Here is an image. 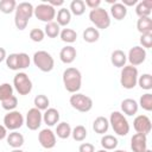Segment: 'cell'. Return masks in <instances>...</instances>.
<instances>
[{
    "instance_id": "39",
    "label": "cell",
    "mask_w": 152,
    "mask_h": 152,
    "mask_svg": "<svg viewBox=\"0 0 152 152\" xmlns=\"http://www.w3.org/2000/svg\"><path fill=\"white\" fill-rule=\"evenodd\" d=\"M5 61H6V65L10 70H13V71L19 70V68H18V53H10Z\"/></svg>"
},
{
    "instance_id": "24",
    "label": "cell",
    "mask_w": 152,
    "mask_h": 152,
    "mask_svg": "<svg viewBox=\"0 0 152 152\" xmlns=\"http://www.w3.org/2000/svg\"><path fill=\"white\" fill-rule=\"evenodd\" d=\"M137 30L140 32V34L151 33L152 32V19L150 17L139 18L137 21Z\"/></svg>"
},
{
    "instance_id": "25",
    "label": "cell",
    "mask_w": 152,
    "mask_h": 152,
    "mask_svg": "<svg viewBox=\"0 0 152 152\" xmlns=\"http://www.w3.org/2000/svg\"><path fill=\"white\" fill-rule=\"evenodd\" d=\"M71 21V13L68 8L62 7L61 10H58L57 12V24L59 26H68Z\"/></svg>"
},
{
    "instance_id": "12",
    "label": "cell",
    "mask_w": 152,
    "mask_h": 152,
    "mask_svg": "<svg viewBox=\"0 0 152 152\" xmlns=\"http://www.w3.org/2000/svg\"><path fill=\"white\" fill-rule=\"evenodd\" d=\"M146 55H147L146 50L144 48H141L140 45H137V46H133L129 49L128 55H127V61L129 62V65L137 66L145 62Z\"/></svg>"
},
{
    "instance_id": "52",
    "label": "cell",
    "mask_w": 152,
    "mask_h": 152,
    "mask_svg": "<svg viewBox=\"0 0 152 152\" xmlns=\"http://www.w3.org/2000/svg\"><path fill=\"white\" fill-rule=\"evenodd\" d=\"M144 152H152V150H150V148H146Z\"/></svg>"
},
{
    "instance_id": "14",
    "label": "cell",
    "mask_w": 152,
    "mask_h": 152,
    "mask_svg": "<svg viewBox=\"0 0 152 152\" xmlns=\"http://www.w3.org/2000/svg\"><path fill=\"white\" fill-rule=\"evenodd\" d=\"M133 127L137 133L147 135L152 129V124L147 115H137L133 120Z\"/></svg>"
},
{
    "instance_id": "30",
    "label": "cell",
    "mask_w": 152,
    "mask_h": 152,
    "mask_svg": "<svg viewBox=\"0 0 152 152\" xmlns=\"http://www.w3.org/2000/svg\"><path fill=\"white\" fill-rule=\"evenodd\" d=\"M59 37H61L62 42L68 43V44H72L77 39V33L72 28H63V30H61Z\"/></svg>"
},
{
    "instance_id": "27",
    "label": "cell",
    "mask_w": 152,
    "mask_h": 152,
    "mask_svg": "<svg viewBox=\"0 0 152 152\" xmlns=\"http://www.w3.org/2000/svg\"><path fill=\"white\" fill-rule=\"evenodd\" d=\"M99 38H100V31L93 26H89L83 31V39L87 43H95L99 40Z\"/></svg>"
},
{
    "instance_id": "46",
    "label": "cell",
    "mask_w": 152,
    "mask_h": 152,
    "mask_svg": "<svg viewBox=\"0 0 152 152\" xmlns=\"http://www.w3.org/2000/svg\"><path fill=\"white\" fill-rule=\"evenodd\" d=\"M48 4L55 8L56 6H62L64 4V1L63 0H50V1H48Z\"/></svg>"
},
{
    "instance_id": "18",
    "label": "cell",
    "mask_w": 152,
    "mask_h": 152,
    "mask_svg": "<svg viewBox=\"0 0 152 152\" xmlns=\"http://www.w3.org/2000/svg\"><path fill=\"white\" fill-rule=\"evenodd\" d=\"M152 12V0H142L138 1L135 5V13L139 18L150 17Z\"/></svg>"
},
{
    "instance_id": "33",
    "label": "cell",
    "mask_w": 152,
    "mask_h": 152,
    "mask_svg": "<svg viewBox=\"0 0 152 152\" xmlns=\"http://www.w3.org/2000/svg\"><path fill=\"white\" fill-rule=\"evenodd\" d=\"M87 129L83 125H77L71 129V137L75 141H83L87 138Z\"/></svg>"
},
{
    "instance_id": "3",
    "label": "cell",
    "mask_w": 152,
    "mask_h": 152,
    "mask_svg": "<svg viewBox=\"0 0 152 152\" xmlns=\"http://www.w3.org/2000/svg\"><path fill=\"white\" fill-rule=\"evenodd\" d=\"M109 125L112 126L114 133H116L120 137H125L129 133V124L126 119V116L121 112H112L109 116Z\"/></svg>"
},
{
    "instance_id": "48",
    "label": "cell",
    "mask_w": 152,
    "mask_h": 152,
    "mask_svg": "<svg viewBox=\"0 0 152 152\" xmlns=\"http://www.w3.org/2000/svg\"><path fill=\"white\" fill-rule=\"evenodd\" d=\"M6 57H7V55H6V50H5L4 48H0V63L4 62V61L6 59Z\"/></svg>"
},
{
    "instance_id": "32",
    "label": "cell",
    "mask_w": 152,
    "mask_h": 152,
    "mask_svg": "<svg viewBox=\"0 0 152 152\" xmlns=\"http://www.w3.org/2000/svg\"><path fill=\"white\" fill-rule=\"evenodd\" d=\"M33 104H34V108L39 109L40 112L42 110H46L49 108V104H50V100L46 95L44 94H39L34 97L33 100Z\"/></svg>"
},
{
    "instance_id": "8",
    "label": "cell",
    "mask_w": 152,
    "mask_h": 152,
    "mask_svg": "<svg viewBox=\"0 0 152 152\" xmlns=\"http://www.w3.org/2000/svg\"><path fill=\"white\" fill-rule=\"evenodd\" d=\"M13 87L19 95H28L32 90V81L26 72H18L13 77Z\"/></svg>"
},
{
    "instance_id": "36",
    "label": "cell",
    "mask_w": 152,
    "mask_h": 152,
    "mask_svg": "<svg viewBox=\"0 0 152 152\" xmlns=\"http://www.w3.org/2000/svg\"><path fill=\"white\" fill-rule=\"evenodd\" d=\"M142 109H145L146 112H151L152 110V94L151 93H146L142 96H140L139 103H138Z\"/></svg>"
},
{
    "instance_id": "11",
    "label": "cell",
    "mask_w": 152,
    "mask_h": 152,
    "mask_svg": "<svg viewBox=\"0 0 152 152\" xmlns=\"http://www.w3.org/2000/svg\"><path fill=\"white\" fill-rule=\"evenodd\" d=\"M43 122V114L39 109L37 108H31L28 109L25 119V125L30 131H37Z\"/></svg>"
},
{
    "instance_id": "22",
    "label": "cell",
    "mask_w": 152,
    "mask_h": 152,
    "mask_svg": "<svg viewBox=\"0 0 152 152\" xmlns=\"http://www.w3.org/2000/svg\"><path fill=\"white\" fill-rule=\"evenodd\" d=\"M109 128V121L104 116H97L93 122V129L97 134H104L107 133Z\"/></svg>"
},
{
    "instance_id": "15",
    "label": "cell",
    "mask_w": 152,
    "mask_h": 152,
    "mask_svg": "<svg viewBox=\"0 0 152 152\" xmlns=\"http://www.w3.org/2000/svg\"><path fill=\"white\" fill-rule=\"evenodd\" d=\"M131 148L133 152H144L147 148V135L135 133L131 138Z\"/></svg>"
},
{
    "instance_id": "26",
    "label": "cell",
    "mask_w": 152,
    "mask_h": 152,
    "mask_svg": "<svg viewBox=\"0 0 152 152\" xmlns=\"http://www.w3.org/2000/svg\"><path fill=\"white\" fill-rule=\"evenodd\" d=\"M118 144H119L118 139L112 134H104L101 138V146L103 147V150H107V151L115 150Z\"/></svg>"
},
{
    "instance_id": "19",
    "label": "cell",
    "mask_w": 152,
    "mask_h": 152,
    "mask_svg": "<svg viewBox=\"0 0 152 152\" xmlns=\"http://www.w3.org/2000/svg\"><path fill=\"white\" fill-rule=\"evenodd\" d=\"M6 141L8 144V146H11L12 148H20L24 145V135L17 131H12L11 133L7 134L6 137Z\"/></svg>"
},
{
    "instance_id": "51",
    "label": "cell",
    "mask_w": 152,
    "mask_h": 152,
    "mask_svg": "<svg viewBox=\"0 0 152 152\" xmlns=\"http://www.w3.org/2000/svg\"><path fill=\"white\" fill-rule=\"evenodd\" d=\"M96 152H108V151H107V150H103V148H102V150H99V151H96Z\"/></svg>"
},
{
    "instance_id": "4",
    "label": "cell",
    "mask_w": 152,
    "mask_h": 152,
    "mask_svg": "<svg viewBox=\"0 0 152 152\" xmlns=\"http://www.w3.org/2000/svg\"><path fill=\"white\" fill-rule=\"evenodd\" d=\"M32 61H33V64L43 72H50L55 66L53 57L51 56V53H49L48 51H44V50L36 51L33 53Z\"/></svg>"
},
{
    "instance_id": "1",
    "label": "cell",
    "mask_w": 152,
    "mask_h": 152,
    "mask_svg": "<svg viewBox=\"0 0 152 152\" xmlns=\"http://www.w3.org/2000/svg\"><path fill=\"white\" fill-rule=\"evenodd\" d=\"M62 78H63V84L66 91L71 94L78 93L82 86V74L77 68H74V66L66 68L63 71Z\"/></svg>"
},
{
    "instance_id": "44",
    "label": "cell",
    "mask_w": 152,
    "mask_h": 152,
    "mask_svg": "<svg viewBox=\"0 0 152 152\" xmlns=\"http://www.w3.org/2000/svg\"><path fill=\"white\" fill-rule=\"evenodd\" d=\"M84 5L87 7H89L90 10H95V8H99L100 7L101 0H86L84 1Z\"/></svg>"
},
{
    "instance_id": "2",
    "label": "cell",
    "mask_w": 152,
    "mask_h": 152,
    "mask_svg": "<svg viewBox=\"0 0 152 152\" xmlns=\"http://www.w3.org/2000/svg\"><path fill=\"white\" fill-rule=\"evenodd\" d=\"M34 7L32 6L31 2H20L17 5L15 8V14H14V25L19 31H23L27 27L28 20L33 15Z\"/></svg>"
},
{
    "instance_id": "50",
    "label": "cell",
    "mask_w": 152,
    "mask_h": 152,
    "mask_svg": "<svg viewBox=\"0 0 152 152\" xmlns=\"http://www.w3.org/2000/svg\"><path fill=\"white\" fill-rule=\"evenodd\" d=\"M114 152H127V151H124V150H114Z\"/></svg>"
},
{
    "instance_id": "16",
    "label": "cell",
    "mask_w": 152,
    "mask_h": 152,
    "mask_svg": "<svg viewBox=\"0 0 152 152\" xmlns=\"http://www.w3.org/2000/svg\"><path fill=\"white\" fill-rule=\"evenodd\" d=\"M77 56V51L72 45H66L59 51V59L64 64H71Z\"/></svg>"
},
{
    "instance_id": "5",
    "label": "cell",
    "mask_w": 152,
    "mask_h": 152,
    "mask_svg": "<svg viewBox=\"0 0 152 152\" xmlns=\"http://www.w3.org/2000/svg\"><path fill=\"white\" fill-rule=\"evenodd\" d=\"M139 72L138 69L133 65H125L121 68L120 72V84L125 89H133L138 83Z\"/></svg>"
},
{
    "instance_id": "47",
    "label": "cell",
    "mask_w": 152,
    "mask_h": 152,
    "mask_svg": "<svg viewBox=\"0 0 152 152\" xmlns=\"http://www.w3.org/2000/svg\"><path fill=\"white\" fill-rule=\"evenodd\" d=\"M7 137V129L4 125H0V140L5 139Z\"/></svg>"
},
{
    "instance_id": "20",
    "label": "cell",
    "mask_w": 152,
    "mask_h": 152,
    "mask_svg": "<svg viewBox=\"0 0 152 152\" xmlns=\"http://www.w3.org/2000/svg\"><path fill=\"white\" fill-rule=\"evenodd\" d=\"M43 121L48 126H55L59 121V112L56 108H48L43 113Z\"/></svg>"
},
{
    "instance_id": "31",
    "label": "cell",
    "mask_w": 152,
    "mask_h": 152,
    "mask_svg": "<svg viewBox=\"0 0 152 152\" xmlns=\"http://www.w3.org/2000/svg\"><path fill=\"white\" fill-rule=\"evenodd\" d=\"M44 33L49 37V38H56L59 36L61 33V26L56 23V21H51V23H48L44 27Z\"/></svg>"
},
{
    "instance_id": "49",
    "label": "cell",
    "mask_w": 152,
    "mask_h": 152,
    "mask_svg": "<svg viewBox=\"0 0 152 152\" xmlns=\"http://www.w3.org/2000/svg\"><path fill=\"white\" fill-rule=\"evenodd\" d=\"M11 152H24L23 150H20V148H13Z\"/></svg>"
},
{
    "instance_id": "13",
    "label": "cell",
    "mask_w": 152,
    "mask_h": 152,
    "mask_svg": "<svg viewBox=\"0 0 152 152\" xmlns=\"http://www.w3.org/2000/svg\"><path fill=\"white\" fill-rule=\"evenodd\" d=\"M38 141L42 147L51 150L56 146V134L50 128H44L38 133Z\"/></svg>"
},
{
    "instance_id": "42",
    "label": "cell",
    "mask_w": 152,
    "mask_h": 152,
    "mask_svg": "<svg viewBox=\"0 0 152 152\" xmlns=\"http://www.w3.org/2000/svg\"><path fill=\"white\" fill-rule=\"evenodd\" d=\"M140 46L144 49H150L152 46V32L140 36Z\"/></svg>"
},
{
    "instance_id": "43",
    "label": "cell",
    "mask_w": 152,
    "mask_h": 152,
    "mask_svg": "<svg viewBox=\"0 0 152 152\" xmlns=\"http://www.w3.org/2000/svg\"><path fill=\"white\" fill-rule=\"evenodd\" d=\"M78 152H95V147L90 142H83L80 145Z\"/></svg>"
},
{
    "instance_id": "10",
    "label": "cell",
    "mask_w": 152,
    "mask_h": 152,
    "mask_svg": "<svg viewBox=\"0 0 152 152\" xmlns=\"http://www.w3.org/2000/svg\"><path fill=\"white\" fill-rule=\"evenodd\" d=\"M25 124V119L19 110H11L4 116V126L6 129L17 131Z\"/></svg>"
},
{
    "instance_id": "17",
    "label": "cell",
    "mask_w": 152,
    "mask_h": 152,
    "mask_svg": "<svg viewBox=\"0 0 152 152\" xmlns=\"http://www.w3.org/2000/svg\"><path fill=\"white\" fill-rule=\"evenodd\" d=\"M139 109V104L135 100L133 99H125L121 101V110L124 114L128 115V116H133L137 114Z\"/></svg>"
},
{
    "instance_id": "28",
    "label": "cell",
    "mask_w": 152,
    "mask_h": 152,
    "mask_svg": "<svg viewBox=\"0 0 152 152\" xmlns=\"http://www.w3.org/2000/svg\"><path fill=\"white\" fill-rule=\"evenodd\" d=\"M71 127H70V125L68 124V122H59L58 125H57V127H56V135L58 137V138H61V139H68L70 135H71Z\"/></svg>"
},
{
    "instance_id": "29",
    "label": "cell",
    "mask_w": 152,
    "mask_h": 152,
    "mask_svg": "<svg viewBox=\"0 0 152 152\" xmlns=\"http://www.w3.org/2000/svg\"><path fill=\"white\" fill-rule=\"evenodd\" d=\"M69 11H70L71 14H74V15H76V17L82 15V14L86 12L84 1H83V0H72V1L70 2Z\"/></svg>"
},
{
    "instance_id": "35",
    "label": "cell",
    "mask_w": 152,
    "mask_h": 152,
    "mask_svg": "<svg viewBox=\"0 0 152 152\" xmlns=\"http://www.w3.org/2000/svg\"><path fill=\"white\" fill-rule=\"evenodd\" d=\"M17 2L15 0H1L0 1V12L4 14H10L17 8Z\"/></svg>"
},
{
    "instance_id": "9",
    "label": "cell",
    "mask_w": 152,
    "mask_h": 152,
    "mask_svg": "<svg viewBox=\"0 0 152 152\" xmlns=\"http://www.w3.org/2000/svg\"><path fill=\"white\" fill-rule=\"evenodd\" d=\"M33 15L37 19H39L40 21H44L48 24V23L53 21L55 17H56V10L52 6H50L48 2H43L34 7Z\"/></svg>"
},
{
    "instance_id": "40",
    "label": "cell",
    "mask_w": 152,
    "mask_h": 152,
    "mask_svg": "<svg viewBox=\"0 0 152 152\" xmlns=\"http://www.w3.org/2000/svg\"><path fill=\"white\" fill-rule=\"evenodd\" d=\"M30 63H31V59L26 52H19L18 53V68H19V70L28 68Z\"/></svg>"
},
{
    "instance_id": "38",
    "label": "cell",
    "mask_w": 152,
    "mask_h": 152,
    "mask_svg": "<svg viewBox=\"0 0 152 152\" xmlns=\"http://www.w3.org/2000/svg\"><path fill=\"white\" fill-rule=\"evenodd\" d=\"M13 95V87L10 83L0 84V101H4Z\"/></svg>"
},
{
    "instance_id": "6",
    "label": "cell",
    "mask_w": 152,
    "mask_h": 152,
    "mask_svg": "<svg viewBox=\"0 0 152 152\" xmlns=\"http://www.w3.org/2000/svg\"><path fill=\"white\" fill-rule=\"evenodd\" d=\"M89 20L95 25V28L106 30L110 26V15L107 10L99 7L95 10H90L89 12Z\"/></svg>"
},
{
    "instance_id": "21",
    "label": "cell",
    "mask_w": 152,
    "mask_h": 152,
    "mask_svg": "<svg viewBox=\"0 0 152 152\" xmlns=\"http://www.w3.org/2000/svg\"><path fill=\"white\" fill-rule=\"evenodd\" d=\"M126 62H127V56L126 53L118 49V50H114L110 55V63L115 66V68H124L126 65Z\"/></svg>"
},
{
    "instance_id": "45",
    "label": "cell",
    "mask_w": 152,
    "mask_h": 152,
    "mask_svg": "<svg viewBox=\"0 0 152 152\" xmlns=\"http://www.w3.org/2000/svg\"><path fill=\"white\" fill-rule=\"evenodd\" d=\"M121 4L125 6V7H129V6H134L138 4V0H122Z\"/></svg>"
},
{
    "instance_id": "37",
    "label": "cell",
    "mask_w": 152,
    "mask_h": 152,
    "mask_svg": "<svg viewBox=\"0 0 152 152\" xmlns=\"http://www.w3.org/2000/svg\"><path fill=\"white\" fill-rule=\"evenodd\" d=\"M1 106H2V108H4L5 110H8V112L15 110V108H17V106H18V99H17V96L12 95L11 97H8V99L1 101Z\"/></svg>"
},
{
    "instance_id": "34",
    "label": "cell",
    "mask_w": 152,
    "mask_h": 152,
    "mask_svg": "<svg viewBox=\"0 0 152 152\" xmlns=\"http://www.w3.org/2000/svg\"><path fill=\"white\" fill-rule=\"evenodd\" d=\"M137 84L144 90H151L152 89V75L151 74H142L141 76L138 77Z\"/></svg>"
},
{
    "instance_id": "7",
    "label": "cell",
    "mask_w": 152,
    "mask_h": 152,
    "mask_svg": "<svg viewBox=\"0 0 152 152\" xmlns=\"http://www.w3.org/2000/svg\"><path fill=\"white\" fill-rule=\"evenodd\" d=\"M69 102L71 104V107L81 113H87L93 108V100L81 93H75L70 96Z\"/></svg>"
},
{
    "instance_id": "23",
    "label": "cell",
    "mask_w": 152,
    "mask_h": 152,
    "mask_svg": "<svg viewBox=\"0 0 152 152\" xmlns=\"http://www.w3.org/2000/svg\"><path fill=\"white\" fill-rule=\"evenodd\" d=\"M110 15L115 20H122L127 15V7H125L121 2H115L110 6Z\"/></svg>"
},
{
    "instance_id": "41",
    "label": "cell",
    "mask_w": 152,
    "mask_h": 152,
    "mask_svg": "<svg viewBox=\"0 0 152 152\" xmlns=\"http://www.w3.org/2000/svg\"><path fill=\"white\" fill-rule=\"evenodd\" d=\"M45 37V33L43 30L40 28H32L30 31V38L32 42H36V43H40Z\"/></svg>"
}]
</instances>
